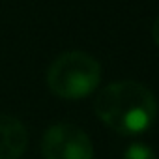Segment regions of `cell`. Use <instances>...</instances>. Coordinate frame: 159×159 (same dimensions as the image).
I'll return each instance as SVG.
<instances>
[{"mask_svg": "<svg viewBox=\"0 0 159 159\" xmlns=\"http://www.w3.org/2000/svg\"><path fill=\"white\" fill-rule=\"evenodd\" d=\"M99 120L122 135L146 131L157 114L153 94L137 81H118L105 86L94 103Z\"/></svg>", "mask_w": 159, "mask_h": 159, "instance_id": "6da1fadb", "label": "cell"}, {"mask_svg": "<svg viewBox=\"0 0 159 159\" xmlns=\"http://www.w3.org/2000/svg\"><path fill=\"white\" fill-rule=\"evenodd\" d=\"M101 81L99 62L83 51L60 54L49 67L47 84L64 99H81L92 94Z\"/></svg>", "mask_w": 159, "mask_h": 159, "instance_id": "7a4b0ae2", "label": "cell"}, {"mask_svg": "<svg viewBox=\"0 0 159 159\" xmlns=\"http://www.w3.org/2000/svg\"><path fill=\"white\" fill-rule=\"evenodd\" d=\"M43 159H92L94 146L90 137L73 124L51 125L41 140Z\"/></svg>", "mask_w": 159, "mask_h": 159, "instance_id": "3957f363", "label": "cell"}, {"mask_svg": "<svg viewBox=\"0 0 159 159\" xmlns=\"http://www.w3.org/2000/svg\"><path fill=\"white\" fill-rule=\"evenodd\" d=\"M28 144L26 127L13 116L0 114V159H19Z\"/></svg>", "mask_w": 159, "mask_h": 159, "instance_id": "277c9868", "label": "cell"}, {"mask_svg": "<svg viewBox=\"0 0 159 159\" xmlns=\"http://www.w3.org/2000/svg\"><path fill=\"white\" fill-rule=\"evenodd\" d=\"M124 159H157V155L153 153L152 148L137 142V144H131L127 148V152L124 153Z\"/></svg>", "mask_w": 159, "mask_h": 159, "instance_id": "5b68a950", "label": "cell"}, {"mask_svg": "<svg viewBox=\"0 0 159 159\" xmlns=\"http://www.w3.org/2000/svg\"><path fill=\"white\" fill-rule=\"evenodd\" d=\"M152 36H153V41L159 45V17L155 19V23H153V28H152Z\"/></svg>", "mask_w": 159, "mask_h": 159, "instance_id": "8992f818", "label": "cell"}]
</instances>
